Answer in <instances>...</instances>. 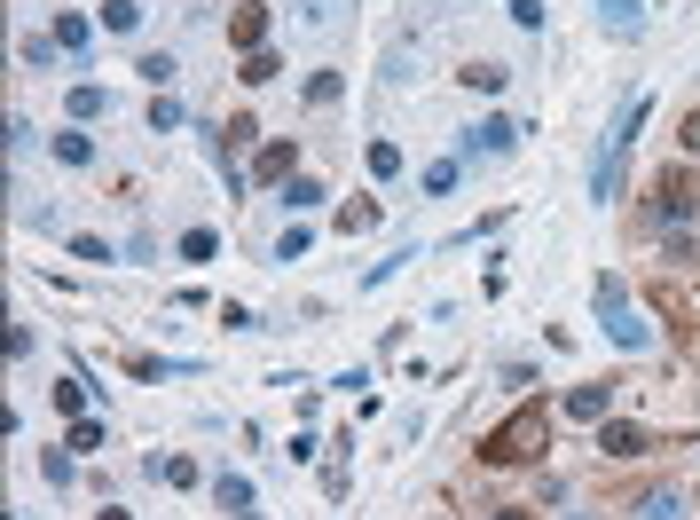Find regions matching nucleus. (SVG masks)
<instances>
[{
	"label": "nucleus",
	"instance_id": "obj_1",
	"mask_svg": "<svg viewBox=\"0 0 700 520\" xmlns=\"http://www.w3.org/2000/svg\"><path fill=\"white\" fill-rule=\"evenodd\" d=\"M543 449H551V410L543 403H520L504 426L480 434V466H536Z\"/></svg>",
	"mask_w": 700,
	"mask_h": 520
},
{
	"label": "nucleus",
	"instance_id": "obj_2",
	"mask_svg": "<svg viewBox=\"0 0 700 520\" xmlns=\"http://www.w3.org/2000/svg\"><path fill=\"white\" fill-rule=\"evenodd\" d=\"M638 126H646V95L622 111V126L607 135V150H598V166H590V198H598V206H614V198H622V182H629V143H638Z\"/></svg>",
	"mask_w": 700,
	"mask_h": 520
},
{
	"label": "nucleus",
	"instance_id": "obj_3",
	"mask_svg": "<svg viewBox=\"0 0 700 520\" xmlns=\"http://www.w3.org/2000/svg\"><path fill=\"white\" fill-rule=\"evenodd\" d=\"M646 213L661 221V230H685V221L700 213V182H692V174H661L653 198H646Z\"/></svg>",
	"mask_w": 700,
	"mask_h": 520
},
{
	"label": "nucleus",
	"instance_id": "obj_4",
	"mask_svg": "<svg viewBox=\"0 0 700 520\" xmlns=\"http://www.w3.org/2000/svg\"><path fill=\"white\" fill-rule=\"evenodd\" d=\"M646 449H653V434H646V426H629V418H598V458L629 466V458H646Z\"/></svg>",
	"mask_w": 700,
	"mask_h": 520
},
{
	"label": "nucleus",
	"instance_id": "obj_5",
	"mask_svg": "<svg viewBox=\"0 0 700 520\" xmlns=\"http://www.w3.org/2000/svg\"><path fill=\"white\" fill-rule=\"evenodd\" d=\"M685 490H677V481H653V490H638V497H629V520H685Z\"/></svg>",
	"mask_w": 700,
	"mask_h": 520
},
{
	"label": "nucleus",
	"instance_id": "obj_6",
	"mask_svg": "<svg viewBox=\"0 0 700 520\" xmlns=\"http://www.w3.org/2000/svg\"><path fill=\"white\" fill-rule=\"evenodd\" d=\"M512 143H520V126H512V119H480L473 135L457 143V158H504Z\"/></svg>",
	"mask_w": 700,
	"mask_h": 520
},
{
	"label": "nucleus",
	"instance_id": "obj_7",
	"mask_svg": "<svg viewBox=\"0 0 700 520\" xmlns=\"http://www.w3.org/2000/svg\"><path fill=\"white\" fill-rule=\"evenodd\" d=\"M566 418H583V426H598V418H614V386H575V395H566Z\"/></svg>",
	"mask_w": 700,
	"mask_h": 520
},
{
	"label": "nucleus",
	"instance_id": "obj_8",
	"mask_svg": "<svg viewBox=\"0 0 700 520\" xmlns=\"http://www.w3.org/2000/svg\"><path fill=\"white\" fill-rule=\"evenodd\" d=\"M598 24H607L614 40H638V32H646V16H638V0H598Z\"/></svg>",
	"mask_w": 700,
	"mask_h": 520
},
{
	"label": "nucleus",
	"instance_id": "obj_9",
	"mask_svg": "<svg viewBox=\"0 0 700 520\" xmlns=\"http://www.w3.org/2000/svg\"><path fill=\"white\" fill-rule=\"evenodd\" d=\"M228 40H237L245 55H252V48H268V9H237V16H228Z\"/></svg>",
	"mask_w": 700,
	"mask_h": 520
},
{
	"label": "nucleus",
	"instance_id": "obj_10",
	"mask_svg": "<svg viewBox=\"0 0 700 520\" xmlns=\"http://www.w3.org/2000/svg\"><path fill=\"white\" fill-rule=\"evenodd\" d=\"M150 481H165V490H197V466L182 458V449H158V458H150Z\"/></svg>",
	"mask_w": 700,
	"mask_h": 520
},
{
	"label": "nucleus",
	"instance_id": "obj_11",
	"mask_svg": "<svg viewBox=\"0 0 700 520\" xmlns=\"http://www.w3.org/2000/svg\"><path fill=\"white\" fill-rule=\"evenodd\" d=\"M48 150H55V166H72V174H79V166H95V143L79 135V126H63V135H55Z\"/></svg>",
	"mask_w": 700,
	"mask_h": 520
},
{
	"label": "nucleus",
	"instance_id": "obj_12",
	"mask_svg": "<svg viewBox=\"0 0 700 520\" xmlns=\"http://www.w3.org/2000/svg\"><path fill=\"white\" fill-rule=\"evenodd\" d=\"M24 63H32V72H55V63H63V40H55V32H24Z\"/></svg>",
	"mask_w": 700,
	"mask_h": 520
},
{
	"label": "nucleus",
	"instance_id": "obj_13",
	"mask_svg": "<svg viewBox=\"0 0 700 520\" xmlns=\"http://www.w3.org/2000/svg\"><path fill=\"white\" fill-rule=\"evenodd\" d=\"M55 40H63V55H87V40H95V24H87L79 9H63V16H55Z\"/></svg>",
	"mask_w": 700,
	"mask_h": 520
},
{
	"label": "nucleus",
	"instance_id": "obj_14",
	"mask_svg": "<svg viewBox=\"0 0 700 520\" xmlns=\"http://www.w3.org/2000/svg\"><path fill=\"white\" fill-rule=\"evenodd\" d=\"M607 332H614V347H629V355H638V347H653V332H646V315H607Z\"/></svg>",
	"mask_w": 700,
	"mask_h": 520
},
{
	"label": "nucleus",
	"instance_id": "obj_15",
	"mask_svg": "<svg viewBox=\"0 0 700 520\" xmlns=\"http://www.w3.org/2000/svg\"><path fill=\"white\" fill-rule=\"evenodd\" d=\"M103 111H111V95L95 87V79H79V87H72V126H87V119H103Z\"/></svg>",
	"mask_w": 700,
	"mask_h": 520
},
{
	"label": "nucleus",
	"instance_id": "obj_16",
	"mask_svg": "<svg viewBox=\"0 0 700 520\" xmlns=\"http://www.w3.org/2000/svg\"><path fill=\"white\" fill-rule=\"evenodd\" d=\"M284 206H291V213H315V206H323V182H315V174H291V182H284Z\"/></svg>",
	"mask_w": 700,
	"mask_h": 520
},
{
	"label": "nucleus",
	"instance_id": "obj_17",
	"mask_svg": "<svg viewBox=\"0 0 700 520\" xmlns=\"http://www.w3.org/2000/svg\"><path fill=\"white\" fill-rule=\"evenodd\" d=\"M213 497H221V512H252V481H245V473H221Z\"/></svg>",
	"mask_w": 700,
	"mask_h": 520
},
{
	"label": "nucleus",
	"instance_id": "obj_18",
	"mask_svg": "<svg viewBox=\"0 0 700 520\" xmlns=\"http://www.w3.org/2000/svg\"><path fill=\"white\" fill-rule=\"evenodd\" d=\"M457 174H464V158H433V166H425V198H449Z\"/></svg>",
	"mask_w": 700,
	"mask_h": 520
},
{
	"label": "nucleus",
	"instance_id": "obj_19",
	"mask_svg": "<svg viewBox=\"0 0 700 520\" xmlns=\"http://www.w3.org/2000/svg\"><path fill=\"white\" fill-rule=\"evenodd\" d=\"M63 449H79V458H95V449H103V418H72V434H63Z\"/></svg>",
	"mask_w": 700,
	"mask_h": 520
},
{
	"label": "nucleus",
	"instance_id": "obj_20",
	"mask_svg": "<svg viewBox=\"0 0 700 520\" xmlns=\"http://www.w3.org/2000/svg\"><path fill=\"white\" fill-rule=\"evenodd\" d=\"M464 87H473V95H496V87H504L512 72H504V63H464V72H457Z\"/></svg>",
	"mask_w": 700,
	"mask_h": 520
},
{
	"label": "nucleus",
	"instance_id": "obj_21",
	"mask_svg": "<svg viewBox=\"0 0 700 520\" xmlns=\"http://www.w3.org/2000/svg\"><path fill=\"white\" fill-rule=\"evenodd\" d=\"M260 182H291V143H268L260 150V166H252Z\"/></svg>",
	"mask_w": 700,
	"mask_h": 520
},
{
	"label": "nucleus",
	"instance_id": "obj_22",
	"mask_svg": "<svg viewBox=\"0 0 700 520\" xmlns=\"http://www.w3.org/2000/svg\"><path fill=\"white\" fill-rule=\"evenodd\" d=\"M174 252L197 269V260H213V252H221V237H213V230H182V245H174Z\"/></svg>",
	"mask_w": 700,
	"mask_h": 520
},
{
	"label": "nucleus",
	"instance_id": "obj_23",
	"mask_svg": "<svg viewBox=\"0 0 700 520\" xmlns=\"http://www.w3.org/2000/svg\"><path fill=\"white\" fill-rule=\"evenodd\" d=\"M135 72H142L150 87H174V72H182V63H174V55H165V48H150V55L135 63Z\"/></svg>",
	"mask_w": 700,
	"mask_h": 520
},
{
	"label": "nucleus",
	"instance_id": "obj_24",
	"mask_svg": "<svg viewBox=\"0 0 700 520\" xmlns=\"http://www.w3.org/2000/svg\"><path fill=\"white\" fill-rule=\"evenodd\" d=\"M276 72H284V63H276V48H252V55H245V87H268Z\"/></svg>",
	"mask_w": 700,
	"mask_h": 520
},
{
	"label": "nucleus",
	"instance_id": "obj_25",
	"mask_svg": "<svg viewBox=\"0 0 700 520\" xmlns=\"http://www.w3.org/2000/svg\"><path fill=\"white\" fill-rule=\"evenodd\" d=\"M339 230H347V237H362V230H378V206H371V198H354V206H339Z\"/></svg>",
	"mask_w": 700,
	"mask_h": 520
},
{
	"label": "nucleus",
	"instance_id": "obj_26",
	"mask_svg": "<svg viewBox=\"0 0 700 520\" xmlns=\"http://www.w3.org/2000/svg\"><path fill=\"white\" fill-rule=\"evenodd\" d=\"M55 410L63 418H87V379H55Z\"/></svg>",
	"mask_w": 700,
	"mask_h": 520
},
{
	"label": "nucleus",
	"instance_id": "obj_27",
	"mask_svg": "<svg viewBox=\"0 0 700 520\" xmlns=\"http://www.w3.org/2000/svg\"><path fill=\"white\" fill-rule=\"evenodd\" d=\"M252 143H260L252 119H228V126H221V158H228V150H252Z\"/></svg>",
	"mask_w": 700,
	"mask_h": 520
},
{
	"label": "nucleus",
	"instance_id": "obj_28",
	"mask_svg": "<svg viewBox=\"0 0 700 520\" xmlns=\"http://www.w3.org/2000/svg\"><path fill=\"white\" fill-rule=\"evenodd\" d=\"M629 308V284L622 276H598V315H622Z\"/></svg>",
	"mask_w": 700,
	"mask_h": 520
},
{
	"label": "nucleus",
	"instance_id": "obj_29",
	"mask_svg": "<svg viewBox=\"0 0 700 520\" xmlns=\"http://www.w3.org/2000/svg\"><path fill=\"white\" fill-rule=\"evenodd\" d=\"M103 24L111 32H135L142 24V0H103Z\"/></svg>",
	"mask_w": 700,
	"mask_h": 520
},
{
	"label": "nucleus",
	"instance_id": "obj_30",
	"mask_svg": "<svg viewBox=\"0 0 700 520\" xmlns=\"http://www.w3.org/2000/svg\"><path fill=\"white\" fill-rule=\"evenodd\" d=\"M174 126H182V103H174V95H158V103H150V135H174Z\"/></svg>",
	"mask_w": 700,
	"mask_h": 520
},
{
	"label": "nucleus",
	"instance_id": "obj_31",
	"mask_svg": "<svg viewBox=\"0 0 700 520\" xmlns=\"http://www.w3.org/2000/svg\"><path fill=\"white\" fill-rule=\"evenodd\" d=\"M339 87H347L339 72H315V79H308V103H315V111H323V103H339Z\"/></svg>",
	"mask_w": 700,
	"mask_h": 520
},
{
	"label": "nucleus",
	"instance_id": "obj_32",
	"mask_svg": "<svg viewBox=\"0 0 700 520\" xmlns=\"http://www.w3.org/2000/svg\"><path fill=\"white\" fill-rule=\"evenodd\" d=\"M371 174L393 182V174H402V150H393V143H371Z\"/></svg>",
	"mask_w": 700,
	"mask_h": 520
},
{
	"label": "nucleus",
	"instance_id": "obj_33",
	"mask_svg": "<svg viewBox=\"0 0 700 520\" xmlns=\"http://www.w3.org/2000/svg\"><path fill=\"white\" fill-rule=\"evenodd\" d=\"M40 473L55 481V490H63V481H72V449H40Z\"/></svg>",
	"mask_w": 700,
	"mask_h": 520
},
{
	"label": "nucleus",
	"instance_id": "obj_34",
	"mask_svg": "<svg viewBox=\"0 0 700 520\" xmlns=\"http://www.w3.org/2000/svg\"><path fill=\"white\" fill-rule=\"evenodd\" d=\"M677 150H685L692 166H700V111H685V126H677Z\"/></svg>",
	"mask_w": 700,
	"mask_h": 520
},
{
	"label": "nucleus",
	"instance_id": "obj_35",
	"mask_svg": "<svg viewBox=\"0 0 700 520\" xmlns=\"http://www.w3.org/2000/svg\"><path fill=\"white\" fill-rule=\"evenodd\" d=\"M512 24L520 32H543V0H512Z\"/></svg>",
	"mask_w": 700,
	"mask_h": 520
},
{
	"label": "nucleus",
	"instance_id": "obj_36",
	"mask_svg": "<svg viewBox=\"0 0 700 520\" xmlns=\"http://www.w3.org/2000/svg\"><path fill=\"white\" fill-rule=\"evenodd\" d=\"M95 520H135V512H126V505H103V512H95Z\"/></svg>",
	"mask_w": 700,
	"mask_h": 520
},
{
	"label": "nucleus",
	"instance_id": "obj_37",
	"mask_svg": "<svg viewBox=\"0 0 700 520\" xmlns=\"http://www.w3.org/2000/svg\"><path fill=\"white\" fill-rule=\"evenodd\" d=\"M488 520H527V512H520V505H504V512H488Z\"/></svg>",
	"mask_w": 700,
	"mask_h": 520
},
{
	"label": "nucleus",
	"instance_id": "obj_38",
	"mask_svg": "<svg viewBox=\"0 0 700 520\" xmlns=\"http://www.w3.org/2000/svg\"><path fill=\"white\" fill-rule=\"evenodd\" d=\"M566 520H598V512H566Z\"/></svg>",
	"mask_w": 700,
	"mask_h": 520
}]
</instances>
